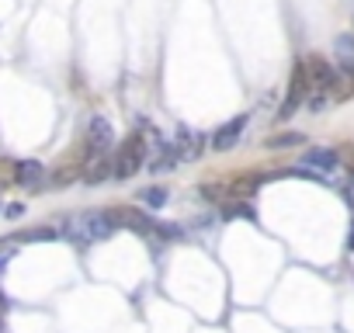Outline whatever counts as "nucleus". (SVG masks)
<instances>
[{"label": "nucleus", "mask_w": 354, "mask_h": 333, "mask_svg": "<svg viewBox=\"0 0 354 333\" xmlns=\"http://www.w3.org/2000/svg\"><path fill=\"white\" fill-rule=\"evenodd\" d=\"M115 229H118V226H115V219H111L108 212H84V216H77L63 233H66V240H70L73 247H91V243H97V240H108Z\"/></svg>", "instance_id": "nucleus-1"}, {"label": "nucleus", "mask_w": 354, "mask_h": 333, "mask_svg": "<svg viewBox=\"0 0 354 333\" xmlns=\"http://www.w3.org/2000/svg\"><path fill=\"white\" fill-rule=\"evenodd\" d=\"M146 160V139L142 135H129L118 153H115V178H132Z\"/></svg>", "instance_id": "nucleus-2"}, {"label": "nucleus", "mask_w": 354, "mask_h": 333, "mask_svg": "<svg viewBox=\"0 0 354 333\" xmlns=\"http://www.w3.org/2000/svg\"><path fill=\"white\" fill-rule=\"evenodd\" d=\"M313 94V84H309V73H306V63H295L292 66V80H288V97L281 104V115H295L299 104H306Z\"/></svg>", "instance_id": "nucleus-3"}, {"label": "nucleus", "mask_w": 354, "mask_h": 333, "mask_svg": "<svg viewBox=\"0 0 354 333\" xmlns=\"http://www.w3.org/2000/svg\"><path fill=\"white\" fill-rule=\"evenodd\" d=\"M306 73H309V84H313V94H333L337 87V70L323 59V56H306Z\"/></svg>", "instance_id": "nucleus-4"}, {"label": "nucleus", "mask_w": 354, "mask_h": 333, "mask_svg": "<svg viewBox=\"0 0 354 333\" xmlns=\"http://www.w3.org/2000/svg\"><path fill=\"white\" fill-rule=\"evenodd\" d=\"M115 146V129L104 118H91L87 125V153H111Z\"/></svg>", "instance_id": "nucleus-5"}, {"label": "nucleus", "mask_w": 354, "mask_h": 333, "mask_svg": "<svg viewBox=\"0 0 354 333\" xmlns=\"http://www.w3.org/2000/svg\"><path fill=\"white\" fill-rule=\"evenodd\" d=\"M104 178H115V160H108V153H87L84 181L87 184H101Z\"/></svg>", "instance_id": "nucleus-6"}, {"label": "nucleus", "mask_w": 354, "mask_h": 333, "mask_svg": "<svg viewBox=\"0 0 354 333\" xmlns=\"http://www.w3.org/2000/svg\"><path fill=\"white\" fill-rule=\"evenodd\" d=\"M243 129H247V115H236L233 122H226V125H223V129L212 135V149H216V153H226V149H233V146L240 142Z\"/></svg>", "instance_id": "nucleus-7"}, {"label": "nucleus", "mask_w": 354, "mask_h": 333, "mask_svg": "<svg viewBox=\"0 0 354 333\" xmlns=\"http://www.w3.org/2000/svg\"><path fill=\"white\" fill-rule=\"evenodd\" d=\"M108 216L115 219V226H125V229H136V233H153V222H149L142 212H132V209H108Z\"/></svg>", "instance_id": "nucleus-8"}, {"label": "nucleus", "mask_w": 354, "mask_h": 333, "mask_svg": "<svg viewBox=\"0 0 354 333\" xmlns=\"http://www.w3.org/2000/svg\"><path fill=\"white\" fill-rule=\"evenodd\" d=\"M333 56H337L340 73H351V77H354V32L337 35V42H333Z\"/></svg>", "instance_id": "nucleus-9"}, {"label": "nucleus", "mask_w": 354, "mask_h": 333, "mask_svg": "<svg viewBox=\"0 0 354 333\" xmlns=\"http://www.w3.org/2000/svg\"><path fill=\"white\" fill-rule=\"evenodd\" d=\"M174 153H177V160H195V156L202 153L198 132H192V129H181V132H177V139H174Z\"/></svg>", "instance_id": "nucleus-10"}, {"label": "nucleus", "mask_w": 354, "mask_h": 333, "mask_svg": "<svg viewBox=\"0 0 354 333\" xmlns=\"http://www.w3.org/2000/svg\"><path fill=\"white\" fill-rule=\"evenodd\" d=\"M42 178H46V166H42L39 160H25V163H18L15 181H18L21 188H39V184H42Z\"/></svg>", "instance_id": "nucleus-11"}, {"label": "nucleus", "mask_w": 354, "mask_h": 333, "mask_svg": "<svg viewBox=\"0 0 354 333\" xmlns=\"http://www.w3.org/2000/svg\"><path fill=\"white\" fill-rule=\"evenodd\" d=\"M302 166H316V171H337L340 156H337V149H309V153L302 156Z\"/></svg>", "instance_id": "nucleus-12"}, {"label": "nucleus", "mask_w": 354, "mask_h": 333, "mask_svg": "<svg viewBox=\"0 0 354 333\" xmlns=\"http://www.w3.org/2000/svg\"><path fill=\"white\" fill-rule=\"evenodd\" d=\"M299 142H302L299 132H285V135H278V139H268V149H288V146H299Z\"/></svg>", "instance_id": "nucleus-13"}, {"label": "nucleus", "mask_w": 354, "mask_h": 333, "mask_svg": "<svg viewBox=\"0 0 354 333\" xmlns=\"http://www.w3.org/2000/svg\"><path fill=\"white\" fill-rule=\"evenodd\" d=\"M142 195H146V205H153V209H163L167 205V191L163 188H146Z\"/></svg>", "instance_id": "nucleus-14"}, {"label": "nucleus", "mask_w": 354, "mask_h": 333, "mask_svg": "<svg viewBox=\"0 0 354 333\" xmlns=\"http://www.w3.org/2000/svg\"><path fill=\"white\" fill-rule=\"evenodd\" d=\"M59 233L56 229H32V233H25L21 240H56Z\"/></svg>", "instance_id": "nucleus-15"}, {"label": "nucleus", "mask_w": 354, "mask_h": 333, "mask_svg": "<svg viewBox=\"0 0 354 333\" xmlns=\"http://www.w3.org/2000/svg\"><path fill=\"white\" fill-rule=\"evenodd\" d=\"M11 257H15V247H11V243H0V267H4Z\"/></svg>", "instance_id": "nucleus-16"}, {"label": "nucleus", "mask_w": 354, "mask_h": 333, "mask_svg": "<svg viewBox=\"0 0 354 333\" xmlns=\"http://www.w3.org/2000/svg\"><path fill=\"white\" fill-rule=\"evenodd\" d=\"M351 181H354V171H351Z\"/></svg>", "instance_id": "nucleus-17"}]
</instances>
